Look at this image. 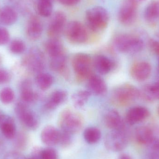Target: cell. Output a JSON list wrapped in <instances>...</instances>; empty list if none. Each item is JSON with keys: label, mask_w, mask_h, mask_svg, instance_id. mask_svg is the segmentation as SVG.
<instances>
[{"label": "cell", "mask_w": 159, "mask_h": 159, "mask_svg": "<svg viewBox=\"0 0 159 159\" xmlns=\"http://www.w3.org/2000/svg\"><path fill=\"white\" fill-rule=\"evenodd\" d=\"M62 4L67 6H73L76 4L80 0H58Z\"/></svg>", "instance_id": "43"}, {"label": "cell", "mask_w": 159, "mask_h": 159, "mask_svg": "<svg viewBox=\"0 0 159 159\" xmlns=\"http://www.w3.org/2000/svg\"><path fill=\"white\" fill-rule=\"evenodd\" d=\"M152 68L151 65L146 61L135 62L132 66L130 74L132 77L138 81H143L150 76Z\"/></svg>", "instance_id": "12"}, {"label": "cell", "mask_w": 159, "mask_h": 159, "mask_svg": "<svg viewBox=\"0 0 159 159\" xmlns=\"http://www.w3.org/2000/svg\"><path fill=\"white\" fill-rule=\"evenodd\" d=\"M106 126L112 130L125 129V124L119 113L116 110L112 109L106 114L104 118Z\"/></svg>", "instance_id": "15"}, {"label": "cell", "mask_w": 159, "mask_h": 159, "mask_svg": "<svg viewBox=\"0 0 159 159\" xmlns=\"http://www.w3.org/2000/svg\"><path fill=\"white\" fill-rule=\"evenodd\" d=\"M43 31V26L41 20L33 16L29 20L27 26V34L30 39L36 40L39 39L42 35Z\"/></svg>", "instance_id": "19"}, {"label": "cell", "mask_w": 159, "mask_h": 159, "mask_svg": "<svg viewBox=\"0 0 159 159\" xmlns=\"http://www.w3.org/2000/svg\"><path fill=\"white\" fill-rule=\"evenodd\" d=\"M137 4L133 0H125L119 12V21L123 25L132 24L136 17Z\"/></svg>", "instance_id": "8"}, {"label": "cell", "mask_w": 159, "mask_h": 159, "mask_svg": "<svg viewBox=\"0 0 159 159\" xmlns=\"http://www.w3.org/2000/svg\"><path fill=\"white\" fill-rule=\"evenodd\" d=\"M14 92L9 88H4L0 92V100L3 103H10L14 100Z\"/></svg>", "instance_id": "33"}, {"label": "cell", "mask_w": 159, "mask_h": 159, "mask_svg": "<svg viewBox=\"0 0 159 159\" xmlns=\"http://www.w3.org/2000/svg\"><path fill=\"white\" fill-rule=\"evenodd\" d=\"M149 111L143 107H135L130 108L126 115V121L130 125L139 123L149 116Z\"/></svg>", "instance_id": "13"}, {"label": "cell", "mask_w": 159, "mask_h": 159, "mask_svg": "<svg viewBox=\"0 0 159 159\" xmlns=\"http://www.w3.org/2000/svg\"><path fill=\"white\" fill-rule=\"evenodd\" d=\"M101 135L102 134L100 130L95 127L87 128L83 133L85 141L90 144L98 143L101 139Z\"/></svg>", "instance_id": "28"}, {"label": "cell", "mask_w": 159, "mask_h": 159, "mask_svg": "<svg viewBox=\"0 0 159 159\" xmlns=\"http://www.w3.org/2000/svg\"><path fill=\"white\" fill-rule=\"evenodd\" d=\"M71 135L70 134L61 130L58 144L63 147L69 146L72 143Z\"/></svg>", "instance_id": "36"}, {"label": "cell", "mask_w": 159, "mask_h": 159, "mask_svg": "<svg viewBox=\"0 0 159 159\" xmlns=\"http://www.w3.org/2000/svg\"><path fill=\"white\" fill-rule=\"evenodd\" d=\"M91 93L89 90H80L75 93L72 96V101L76 108L83 107L89 99Z\"/></svg>", "instance_id": "26"}, {"label": "cell", "mask_w": 159, "mask_h": 159, "mask_svg": "<svg viewBox=\"0 0 159 159\" xmlns=\"http://www.w3.org/2000/svg\"><path fill=\"white\" fill-rule=\"evenodd\" d=\"M93 65L100 74L104 75L109 73L114 67V63L110 59L103 55H97L94 58Z\"/></svg>", "instance_id": "17"}, {"label": "cell", "mask_w": 159, "mask_h": 159, "mask_svg": "<svg viewBox=\"0 0 159 159\" xmlns=\"http://www.w3.org/2000/svg\"><path fill=\"white\" fill-rule=\"evenodd\" d=\"M0 127L2 133L6 138L11 139L15 137L16 127L11 119L4 116L0 123Z\"/></svg>", "instance_id": "24"}, {"label": "cell", "mask_w": 159, "mask_h": 159, "mask_svg": "<svg viewBox=\"0 0 159 159\" xmlns=\"http://www.w3.org/2000/svg\"><path fill=\"white\" fill-rule=\"evenodd\" d=\"M37 86L43 90H45L50 88L53 83V76L48 73H40L36 77Z\"/></svg>", "instance_id": "29"}, {"label": "cell", "mask_w": 159, "mask_h": 159, "mask_svg": "<svg viewBox=\"0 0 159 159\" xmlns=\"http://www.w3.org/2000/svg\"><path fill=\"white\" fill-rule=\"evenodd\" d=\"M27 59V65L34 72H41L45 68V59L43 52L39 48L31 49Z\"/></svg>", "instance_id": "11"}, {"label": "cell", "mask_w": 159, "mask_h": 159, "mask_svg": "<svg viewBox=\"0 0 159 159\" xmlns=\"http://www.w3.org/2000/svg\"><path fill=\"white\" fill-rule=\"evenodd\" d=\"M26 159H34L33 158L30 157V158H26Z\"/></svg>", "instance_id": "47"}, {"label": "cell", "mask_w": 159, "mask_h": 159, "mask_svg": "<svg viewBox=\"0 0 159 159\" xmlns=\"http://www.w3.org/2000/svg\"><path fill=\"white\" fill-rule=\"evenodd\" d=\"M18 15L16 10L9 6H5L0 9V23L9 26L16 21Z\"/></svg>", "instance_id": "21"}, {"label": "cell", "mask_w": 159, "mask_h": 159, "mask_svg": "<svg viewBox=\"0 0 159 159\" xmlns=\"http://www.w3.org/2000/svg\"><path fill=\"white\" fill-rule=\"evenodd\" d=\"M16 112L20 121L28 129L35 130L38 128L39 122L35 115L22 103L18 104Z\"/></svg>", "instance_id": "10"}, {"label": "cell", "mask_w": 159, "mask_h": 159, "mask_svg": "<svg viewBox=\"0 0 159 159\" xmlns=\"http://www.w3.org/2000/svg\"><path fill=\"white\" fill-rule=\"evenodd\" d=\"M24 156L16 151H11L5 155L4 159H26Z\"/></svg>", "instance_id": "39"}, {"label": "cell", "mask_w": 159, "mask_h": 159, "mask_svg": "<svg viewBox=\"0 0 159 159\" xmlns=\"http://www.w3.org/2000/svg\"><path fill=\"white\" fill-rule=\"evenodd\" d=\"M28 143V137L24 133L19 134L15 141V145L18 149L22 150L26 148Z\"/></svg>", "instance_id": "35"}, {"label": "cell", "mask_w": 159, "mask_h": 159, "mask_svg": "<svg viewBox=\"0 0 159 159\" xmlns=\"http://www.w3.org/2000/svg\"><path fill=\"white\" fill-rule=\"evenodd\" d=\"M91 58L84 53L75 54L72 58V65L77 77L80 80L88 78L92 75Z\"/></svg>", "instance_id": "5"}, {"label": "cell", "mask_w": 159, "mask_h": 159, "mask_svg": "<svg viewBox=\"0 0 159 159\" xmlns=\"http://www.w3.org/2000/svg\"><path fill=\"white\" fill-rule=\"evenodd\" d=\"M83 123L82 117L70 110H64L59 119L61 130L71 134L78 132L82 128Z\"/></svg>", "instance_id": "2"}, {"label": "cell", "mask_w": 159, "mask_h": 159, "mask_svg": "<svg viewBox=\"0 0 159 159\" xmlns=\"http://www.w3.org/2000/svg\"><path fill=\"white\" fill-rule=\"evenodd\" d=\"M128 134L125 129L112 130L107 135L105 145L107 149L113 152H119L124 149L128 143Z\"/></svg>", "instance_id": "6"}, {"label": "cell", "mask_w": 159, "mask_h": 159, "mask_svg": "<svg viewBox=\"0 0 159 159\" xmlns=\"http://www.w3.org/2000/svg\"><path fill=\"white\" fill-rule=\"evenodd\" d=\"M45 48L50 58L56 57L63 53L62 43L58 38H50L46 42Z\"/></svg>", "instance_id": "22"}, {"label": "cell", "mask_w": 159, "mask_h": 159, "mask_svg": "<svg viewBox=\"0 0 159 159\" xmlns=\"http://www.w3.org/2000/svg\"></svg>", "instance_id": "49"}, {"label": "cell", "mask_w": 159, "mask_h": 159, "mask_svg": "<svg viewBox=\"0 0 159 159\" xmlns=\"http://www.w3.org/2000/svg\"><path fill=\"white\" fill-rule=\"evenodd\" d=\"M0 61H1V59H0Z\"/></svg>", "instance_id": "50"}, {"label": "cell", "mask_w": 159, "mask_h": 159, "mask_svg": "<svg viewBox=\"0 0 159 159\" xmlns=\"http://www.w3.org/2000/svg\"><path fill=\"white\" fill-rule=\"evenodd\" d=\"M2 141L0 140V152L2 151Z\"/></svg>", "instance_id": "46"}, {"label": "cell", "mask_w": 159, "mask_h": 159, "mask_svg": "<svg viewBox=\"0 0 159 159\" xmlns=\"http://www.w3.org/2000/svg\"><path fill=\"white\" fill-rule=\"evenodd\" d=\"M10 38L9 32L4 28H0V45L6 44L8 43Z\"/></svg>", "instance_id": "38"}, {"label": "cell", "mask_w": 159, "mask_h": 159, "mask_svg": "<svg viewBox=\"0 0 159 159\" xmlns=\"http://www.w3.org/2000/svg\"><path fill=\"white\" fill-rule=\"evenodd\" d=\"M65 34L68 40L74 43H83L88 39L86 28L79 21H72L68 23L65 29Z\"/></svg>", "instance_id": "7"}, {"label": "cell", "mask_w": 159, "mask_h": 159, "mask_svg": "<svg viewBox=\"0 0 159 159\" xmlns=\"http://www.w3.org/2000/svg\"><path fill=\"white\" fill-rule=\"evenodd\" d=\"M43 150V149L41 148H34L32 151L31 157L34 159H42Z\"/></svg>", "instance_id": "41"}, {"label": "cell", "mask_w": 159, "mask_h": 159, "mask_svg": "<svg viewBox=\"0 0 159 159\" xmlns=\"http://www.w3.org/2000/svg\"><path fill=\"white\" fill-rule=\"evenodd\" d=\"M145 16L148 21H154L159 18V1L153 2L147 7Z\"/></svg>", "instance_id": "32"}, {"label": "cell", "mask_w": 159, "mask_h": 159, "mask_svg": "<svg viewBox=\"0 0 159 159\" xmlns=\"http://www.w3.org/2000/svg\"><path fill=\"white\" fill-rule=\"evenodd\" d=\"M118 159H132L131 157L127 154H122L119 157Z\"/></svg>", "instance_id": "44"}, {"label": "cell", "mask_w": 159, "mask_h": 159, "mask_svg": "<svg viewBox=\"0 0 159 159\" xmlns=\"http://www.w3.org/2000/svg\"><path fill=\"white\" fill-rule=\"evenodd\" d=\"M158 114L159 115V108H158Z\"/></svg>", "instance_id": "48"}, {"label": "cell", "mask_w": 159, "mask_h": 159, "mask_svg": "<svg viewBox=\"0 0 159 159\" xmlns=\"http://www.w3.org/2000/svg\"><path fill=\"white\" fill-rule=\"evenodd\" d=\"M42 159H58V155L55 149L48 148L43 149Z\"/></svg>", "instance_id": "37"}, {"label": "cell", "mask_w": 159, "mask_h": 159, "mask_svg": "<svg viewBox=\"0 0 159 159\" xmlns=\"http://www.w3.org/2000/svg\"><path fill=\"white\" fill-rule=\"evenodd\" d=\"M149 45L153 53L159 56V42L154 40L149 41Z\"/></svg>", "instance_id": "40"}, {"label": "cell", "mask_w": 159, "mask_h": 159, "mask_svg": "<svg viewBox=\"0 0 159 159\" xmlns=\"http://www.w3.org/2000/svg\"><path fill=\"white\" fill-rule=\"evenodd\" d=\"M60 135V130L53 126H48L44 128L41 133V140L46 145L52 146L58 144Z\"/></svg>", "instance_id": "16"}, {"label": "cell", "mask_w": 159, "mask_h": 159, "mask_svg": "<svg viewBox=\"0 0 159 159\" xmlns=\"http://www.w3.org/2000/svg\"><path fill=\"white\" fill-rule=\"evenodd\" d=\"M86 18L89 28L93 31L103 30L108 24L109 14L102 7H94L87 10Z\"/></svg>", "instance_id": "1"}, {"label": "cell", "mask_w": 159, "mask_h": 159, "mask_svg": "<svg viewBox=\"0 0 159 159\" xmlns=\"http://www.w3.org/2000/svg\"><path fill=\"white\" fill-rule=\"evenodd\" d=\"M144 159H159V138L154 137L147 145V151Z\"/></svg>", "instance_id": "30"}, {"label": "cell", "mask_w": 159, "mask_h": 159, "mask_svg": "<svg viewBox=\"0 0 159 159\" xmlns=\"http://www.w3.org/2000/svg\"><path fill=\"white\" fill-rule=\"evenodd\" d=\"M88 87L90 93L95 95H103L107 91L105 81L96 75L92 74L89 77Z\"/></svg>", "instance_id": "14"}, {"label": "cell", "mask_w": 159, "mask_h": 159, "mask_svg": "<svg viewBox=\"0 0 159 159\" xmlns=\"http://www.w3.org/2000/svg\"><path fill=\"white\" fill-rule=\"evenodd\" d=\"M115 44L117 49L121 53H138L143 47L142 39L129 34L118 35L115 39Z\"/></svg>", "instance_id": "3"}, {"label": "cell", "mask_w": 159, "mask_h": 159, "mask_svg": "<svg viewBox=\"0 0 159 159\" xmlns=\"http://www.w3.org/2000/svg\"><path fill=\"white\" fill-rule=\"evenodd\" d=\"M37 8L41 16H49L53 11V0H39Z\"/></svg>", "instance_id": "31"}, {"label": "cell", "mask_w": 159, "mask_h": 159, "mask_svg": "<svg viewBox=\"0 0 159 159\" xmlns=\"http://www.w3.org/2000/svg\"><path fill=\"white\" fill-rule=\"evenodd\" d=\"M154 137L153 130L149 127L142 126L138 127L135 130V139L136 142L140 144L147 145Z\"/></svg>", "instance_id": "20"}, {"label": "cell", "mask_w": 159, "mask_h": 159, "mask_svg": "<svg viewBox=\"0 0 159 159\" xmlns=\"http://www.w3.org/2000/svg\"><path fill=\"white\" fill-rule=\"evenodd\" d=\"M67 98V93L63 90H57L52 93L46 102V108L48 110L56 109L60 105L63 103Z\"/></svg>", "instance_id": "18"}, {"label": "cell", "mask_w": 159, "mask_h": 159, "mask_svg": "<svg viewBox=\"0 0 159 159\" xmlns=\"http://www.w3.org/2000/svg\"><path fill=\"white\" fill-rule=\"evenodd\" d=\"M66 22L65 14L61 11L56 12L48 25V34L50 38H58L64 30Z\"/></svg>", "instance_id": "9"}, {"label": "cell", "mask_w": 159, "mask_h": 159, "mask_svg": "<svg viewBox=\"0 0 159 159\" xmlns=\"http://www.w3.org/2000/svg\"><path fill=\"white\" fill-rule=\"evenodd\" d=\"M25 44L20 40H14L10 45V50L15 54H21L25 51Z\"/></svg>", "instance_id": "34"}, {"label": "cell", "mask_w": 159, "mask_h": 159, "mask_svg": "<svg viewBox=\"0 0 159 159\" xmlns=\"http://www.w3.org/2000/svg\"><path fill=\"white\" fill-rule=\"evenodd\" d=\"M21 97L24 102L32 103L36 101L38 95L33 90L31 82L30 80L23 81L21 87Z\"/></svg>", "instance_id": "23"}, {"label": "cell", "mask_w": 159, "mask_h": 159, "mask_svg": "<svg viewBox=\"0 0 159 159\" xmlns=\"http://www.w3.org/2000/svg\"><path fill=\"white\" fill-rule=\"evenodd\" d=\"M133 1L135 2L136 3H138L142 2H144L145 0H133Z\"/></svg>", "instance_id": "45"}, {"label": "cell", "mask_w": 159, "mask_h": 159, "mask_svg": "<svg viewBox=\"0 0 159 159\" xmlns=\"http://www.w3.org/2000/svg\"><path fill=\"white\" fill-rule=\"evenodd\" d=\"M67 57L64 52L51 58L50 66L51 70L55 72H62L66 68Z\"/></svg>", "instance_id": "27"}, {"label": "cell", "mask_w": 159, "mask_h": 159, "mask_svg": "<svg viewBox=\"0 0 159 159\" xmlns=\"http://www.w3.org/2000/svg\"><path fill=\"white\" fill-rule=\"evenodd\" d=\"M142 94L147 101L159 100V81L145 86L142 91Z\"/></svg>", "instance_id": "25"}, {"label": "cell", "mask_w": 159, "mask_h": 159, "mask_svg": "<svg viewBox=\"0 0 159 159\" xmlns=\"http://www.w3.org/2000/svg\"><path fill=\"white\" fill-rule=\"evenodd\" d=\"M10 79L9 74L4 70H0V84L7 82Z\"/></svg>", "instance_id": "42"}, {"label": "cell", "mask_w": 159, "mask_h": 159, "mask_svg": "<svg viewBox=\"0 0 159 159\" xmlns=\"http://www.w3.org/2000/svg\"><path fill=\"white\" fill-rule=\"evenodd\" d=\"M140 95V91L137 88L129 84H124L114 90L112 99L116 104L125 106L132 102Z\"/></svg>", "instance_id": "4"}]
</instances>
